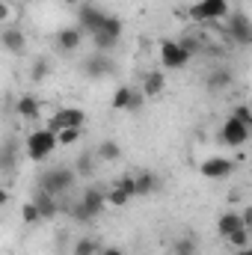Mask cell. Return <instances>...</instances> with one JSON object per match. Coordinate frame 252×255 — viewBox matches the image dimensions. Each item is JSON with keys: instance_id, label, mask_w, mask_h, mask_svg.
<instances>
[{"instance_id": "cell-14", "label": "cell", "mask_w": 252, "mask_h": 255, "mask_svg": "<svg viewBox=\"0 0 252 255\" xmlns=\"http://www.w3.org/2000/svg\"><path fill=\"white\" fill-rule=\"evenodd\" d=\"M163 89H166L163 71H148V74L142 77V92H145V98H157V95H163Z\"/></svg>"}, {"instance_id": "cell-6", "label": "cell", "mask_w": 252, "mask_h": 255, "mask_svg": "<svg viewBox=\"0 0 252 255\" xmlns=\"http://www.w3.org/2000/svg\"><path fill=\"white\" fill-rule=\"evenodd\" d=\"M80 71L89 77V80H104V77H110V74H116V63L107 57V54H101V51H95L92 57H86L83 63H80Z\"/></svg>"}, {"instance_id": "cell-26", "label": "cell", "mask_w": 252, "mask_h": 255, "mask_svg": "<svg viewBox=\"0 0 252 255\" xmlns=\"http://www.w3.org/2000/svg\"><path fill=\"white\" fill-rule=\"evenodd\" d=\"M226 241H229V244H232L235 250H241V247H250V229L244 226V229H238L235 235H229Z\"/></svg>"}, {"instance_id": "cell-15", "label": "cell", "mask_w": 252, "mask_h": 255, "mask_svg": "<svg viewBox=\"0 0 252 255\" xmlns=\"http://www.w3.org/2000/svg\"><path fill=\"white\" fill-rule=\"evenodd\" d=\"M80 42H83V30L80 27H63V30H57V45L63 51H77Z\"/></svg>"}, {"instance_id": "cell-20", "label": "cell", "mask_w": 252, "mask_h": 255, "mask_svg": "<svg viewBox=\"0 0 252 255\" xmlns=\"http://www.w3.org/2000/svg\"><path fill=\"white\" fill-rule=\"evenodd\" d=\"M130 98H133V89L122 83V86L113 92V98H110V107H113V110H130Z\"/></svg>"}, {"instance_id": "cell-29", "label": "cell", "mask_w": 252, "mask_h": 255, "mask_svg": "<svg viewBox=\"0 0 252 255\" xmlns=\"http://www.w3.org/2000/svg\"><path fill=\"white\" fill-rule=\"evenodd\" d=\"M107 202H110V205H116V208H122V205H127V202H130V196H127V193L116 184L113 190L107 193Z\"/></svg>"}, {"instance_id": "cell-16", "label": "cell", "mask_w": 252, "mask_h": 255, "mask_svg": "<svg viewBox=\"0 0 252 255\" xmlns=\"http://www.w3.org/2000/svg\"><path fill=\"white\" fill-rule=\"evenodd\" d=\"M3 48H6L9 54H24V51H27V39H24V33L15 30V27H6V30H3Z\"/></svg>"}, {"instance_id": "cell-34", "label": "cell", "mask_w": 252, "mask_h": 255, "mask_svg": "<svg viewBox=\"0 0 252 255\" xmlns=\"http://www.w3.org/2000/svg\"><path fill=\"white\" fill-rule=\"evenodd\" d=\"M12 163H15V151H12V142H9L6 151H3V169H12Z\"/></svg>"}, {"instance_id": "cell-22", "label": "cell", "mask_w": 252, "mask_h": 255, "mask_svg": "<svg viewBox=\"0 0 252 255\" xmlns=\"http://www.w3.org/2000/svg\"><path fill=\"white\" fill-rule=\"evenodd\" d=\"M92 45H95V51L110 54V51L119 45V39H116V36H110V33H95V36H92Z\"/></svg>"}, {"instance_id": "cell-9", "label": "cell", "mask_w": 252, "mask_h": 255, "mask_svg": "<svg viewBox=\"0 0 252 255\" xmlns=\"http://www.w3.org/2000/svg\"><path fill=\"white\" fill-rule=\"evenodd\" d=\"M252 128L244 125L241 119H235V116H229L226 122H223V128H220V139L226 142V145H232V148H241L247 139H250Z\"/></svg>"}, {"instance_id": "cell-1", "label": "cell", "mask_w": 252, "mask_h": 255, "mask_svg": "<svg viewBox=\"0 0 252 255\" xmlns=\"http://www.w3.org/2000/svg\"><path fill=\"white\" fill-rule=\"evenodd\" d=\"M57 145H60V139H57V133L48 130V128H39V130H33V133L24 139V151H27V157H30L33 163L48 160V157L57 151Z\"/></svg>"}, {"instance_id": "cell-2", "label": "cell", "mask_w": 252, "mask_h": 255, "mask_svg": "<svg viewBox=\"0 0 252 255\" xmlns=\"http://www.w3.org/2000/svg\"><path fill=\"white\" fill-rule=\"evenodd\" d=\"M104 205H110L107 193L98 190V187H89V190H83V196L77 199V205L71 208V217L80 220V223H89V220H95L104 211Z\"/></svg>"}, {"instance_id": "cell-35", "label": "cell", "mask_w": 252, "mask_h": 255, "mask_svg": "<svg viewBox=\"0 0 252 255\" xmlns=\"http://www.w3.org/2000/svg\"><path fill=\"white\" fill-rule=\"evenodd\" d=\"M98 255H122V250H119V247H104Z\"/></svg>"}, {"instance_id": "cell-23", "label": "cell", "mask_w": 252, "mask_h": 255, "mask_svg": "<svg viewBox=\"0 0 252 255\" xmlns=\"http://www.w3.org/2000/svg\"><path fill=\"white\" fill-rule=\"evenodd\" d=\"M98 253H101V244L95 238H80L74 244V255H98Z\"/></svg>"}, {"instance_id": "cell-3", "label": "cell", "mask_w": 252, "mask_h": 255, "mask_svg": "<svg viewBox=\"0 0 252 255\" xmlns=\"http://www.w3.org/2000/svg\"><path fill=\"white\" fill-rule=\"evenodd\" d=\"M74 178H77V169H68V166H57V169H48L42 172L39 178V190L51 193V196H63L74 187Z\"/></svg>"}, {"instance_id": "cell-28", "label": "cell", "mask_w": 252, "mask_h": 255, "mask_svg": "<svg viewBox=\"0 0 252 255\" xmlns=\"http://www.w3.org/2000/svg\"><path fill=\"white\" fill-rule=\"evenodd\" d=\"M98 33H110V36L122 39V21H119L116 15H107V24H104V30H98ZM92 36H95V33H92Z\"/></svg>"}, {"instance_id": "cell-37", "label": "cell", "mask_w": 252, "mask_h": 255, "mask_svg": "<svg viewBox=\"0 0 252 255\" xmlns=\"http://www.w3.org/2000/svg\"><path fill=\"white\" fill-rule=\"evenodd\" d=\"M235 255H252V247H241V250H238Z\"/></svg>"}, {"instance_id": "cell-10", "label": "cell", "mask_w": 252, "mask_h": 255, "mask_svg": "<svg viewBox=\"0 0 252 255\" xmlns=\"http://www.w3.org/2000/svg\"><path fill=\"white\" fill-rule=\"evenodd\" d=\"M235 45H252V21L247 15H229V27L223 30Z\"/></svg>"}, {"instance_id": "cell-17", "label": "cell", "mask_w": 252, "mask_h": 255, "mask_svg": "<svg viewBox=\"0 0 252 255\" xmlns=\"http://www.w3.org/2000/svg\"><path fill=\"white\" fill-rule=\"evenodd\" d=\"M54 199H57V196H51V193H45V190H36L33 202H36V208L42 211V220L57 217V202H54Z\"/></svg>"}, {"instance_id": "cell-19", "label": "cell", "mask_w": 252, "mask_h": 255, "mask_svg": "<svg viewBox=\"0 0 252 255\" xmlns=\"http://www.w3.org/2000/svg\"><path fill=\"white\" fill-rule=\"evenodd\" d=\"M15 110H18L24 119H39V113H42V107H39V98H33V95H21Z\"/></svg>"}, {"instance_id": "cell-27", "label": "cell", "mask_w": 252, "mask_h": 255, "mask_svg": "<svg viewBox=\"0 0 252 255\" xmlns=\"http://www.w3.org/2000/svg\"><path fill=\"white\" fill-rule=\"evenodd\" d=\"M80 130H83V128H65V130H60V133H57L60 145H74V142L80 139Z\"/></svg>"}, {"instance_id": "cell-32", "label": "cell", "mask_w": 252, "mask_h": 255, "mask_svg": "<svg viewBox=\"0 0 252 255\" xmlns=\"http://www.w3.org/2000/svg\"><path fill=\"white\" fill-rule=\"evenodd\" d=\"M95 154V151H92ZM92 154H83L80 160H77V172L80 175H89V169H92Z\"/></svg>"}, {"instance_id": "cell-38", "label": "cell", "mask_w": 252, "mask_h": 255, "mask_svg": "<svg viewBox=\"0 0 252 255\" xmlns=\"http://www.w3.org/2000/svg\"><path fill=\"white\" fill-rule=\"evenodd\" d=\"M65 6H77V3H80V0H63Z\"/></svg>"}, {"instance_id": "cell-11", "label": "cell", "mask_w": 252, "mask_h": 255, "mask_svg": "<svg viewBox=\"0 0 252 255\" xmlns=\"http://www.w3.org/2000/svg\"><path fill=\"white\" fill-rule=\"evenodd\" d=\"M199 172L208 181H223V178H229L235 172V160H229V157H208V160H202Z\"/></svg>"}, {"instance_id": "cell-24", "label": "cell", "mask_w": 252, "mask_h": 255, "mask_svg": "<svg viewBox=\"0 0 252 255\" xmlns=\"http://www.w3.org/2000/svg\"><path fill=\"white\" fill-rule=\"evenodd\" d=\"M21 220H24L27 226H36V223L42 220V211L36 208V202H27V205L21 208Z\"/></svg>"}, {"instance_id": "cell-7", "label": "cell", "mask_w": 252, "mask_h": 255, "mask_svg": "<svg viewBox=\"0 0 252 255\" xmlns=\"http://www.w3.org/2000/svg\"><path fill=\"white\" fill-rule=\"evenodd\" d=\"M190 57H193V51L184 48V42H172V39H166V42L160 45V63L166 65V68H172V71L184 68V65L190 63Z\"/></svg>"}, {"instance_id": "cell-13", "label": "cell", "mask_w": 252, "mask_h": 255, "mask_svg": "<svg viewBox=\"0 0 252 255\" xmlns=\"http://www.w3.org/2000/svg\"><path fill=\"white\" fill-rule=\"evenodd\" d=\"M247 223H244V214H238V211H226L220 220H217V232L223 235V238H229V235H235L238 229H244Z\"/></svg>"}, {"instance_id": "cell-36", "label": "cell", "mask_w": 252, "mask_h": 255, "mask_svg": "<svg viewBox=\"0 0 252 255\" xmlns=\"http://www.w3.org/2000/svg\"><path fill=\"white\" fill-rule=\"evenodd\" d=\"M244 223H247V229H252V205L244 211Z\"/></svg>"}, {"instance_id": "cell-5", "label": "cell", "mask_w": 252, "mask_h": 255, "mask_svg": "<svg viewBox=\"0 0 252 255\" xmlns=\"http://www.w3.org/2000/svg\"><path fill=\"white\" fill-rule=\"evenodd\" d=\"M104 24H107V12L101 9V6H95V3H83L80 9H77V27L83 30V33H98V30H104Z\"/></svg>"}, {"instance_id": "cell-25", "label": "cell", "mask_w": 252, "mask_h": 255, "mask_svg": "<svg viewBox=\"0 0 252 255\" xmlns=\"http://www.w3.org/2000/svg\"><path fill=\"white\" fill-rule=\"evenodd\" d=\"M51 74V63H48V57H39L36 63H33V71H30V77L39 83V80H45Z\"/></svg>"}, {"instance_id": "cell-18", "label": "cell", "mask_w": 252, "mask_h": 255, "mask_svg": "<svg viewBox=\"0 0 252 255\" xmlns=\"http://www.w3.org/2000/svg\"><path fill=\"white\" fill-rule=\"evenodd\" d=\"M157 187H160V181H157L154 172H139V175H136V196H139V199L151 196Z\"/></svg>"}, {"instance_id": "cell-21", "label": "cell", "mask_w": 252, "mask_h": 255, "mask_svg": "<svg viewBox=\"0 0 252 255\" xmlns=\"http://www.w3.org/2000/svg\"><path fill=\"white\" fill-rule=\"evenodd\" d=\"M95 154H98L101 160H119V157H122V145L113 142V139H104V142L95 148Z\"/></svg>"}, {"instance_id": "cell-8", "label": "cell", "mask_w": 252, "mask_h": 255, "mask_svg": "<svg viewBox=\"0 0 252 255\" xmlns=\"http://www.w3.org/2000/svg\"><path fill=\"white\" fill-rule=\"evenodd\" d=\"M83 122H86V113H83L80 107H60V110L48 119V130L60 133L65 128H83Z\"/></svg>"}, {"instance_id": "cell-4", "label": "cell", "mask_w": 252, "mask_h": 255, "mask_svg": "<svg viewBox=\"0 0 252 255\" xmlns=\"http://www.w3.org/2000/svg\"><path fill=\"white\" fill-rule=\"evenodd\" d=\"M193 21H220L229 15V0H199L187 9Z\"/></svg>"}, {"instance_id": "cell-33", "label": "cell", "mask_w": 252, "mask_h": 255, "mask_svg": "<svg viewBox=\"0 0 252 255\" xmlns=\"http://www.w3.org/2000/svg\"><path fill=\"white\" fill-rule=\"evenodd\" d=\"M175 255H193V241H178L175 244Z\"/></svg>"}, {"instance_id": "cell-31", "label": "cell", "mask_w": 252, "mask_h": 255, "mask_svg": "<svg viewBox=\"0 0 252 255\" xmlns=\"http://www.w3.org/2000/svg\"><path fill=\"white\" fill-rule=\"evenodd\" d=\"M232 116H235V119H241L244 125H250V128H252V110L247 107V104H238V107L232 110Z\"/></svg>"}, {"instance_id": "cell-30", "label": "cell", "mask_w": 252, "mask_h": 255, "mask_svg": "<svg viewBox=\"0 0 252 255\" xmlns=\"http://www.w3.org/2000/svg\"><path fill=\"white\" fill-rule=\"evenodd\" d=\"M119 187H122L130 199H136V175H122V178H119Z\"/></svg>"}, {"instance_id": "cell-12", "label": "cell", "mask_w": 252, "mask_h": 255, "mask_svg": "<svg viewBox=\"0 0 252 255\" xmlns=\"http://www.w3.org/2000/svg\"><path fill=\"white\" fill-rule=\"evenodd\" d=\"M232 80H235V74H232L229 68H214V71L205 77V89H208V92H223V89L232 86Z\"/></svg>"}]
</instances>
